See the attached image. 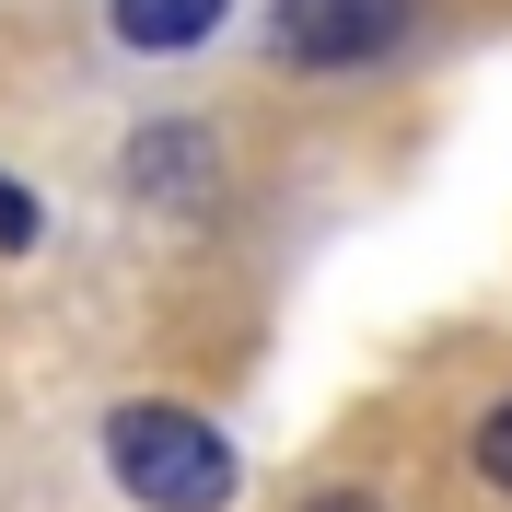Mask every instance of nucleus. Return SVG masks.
Wrapping results in <instances>:
<instances>
[{
  "label": "nucleus",
  "mask_w": 512,
  "mask_h": 512,
  "mask_svg": "<svg viewBox=\"0 0 512 512\" xmlns=\"http://www.w3.org/2000/svg\"><path fill=\"white\" fill-rule=\"evenodd\" d=\"M105 466H117L128 501H152V512H222L233 489H245L233 443L198 408H117L105 419Z\"/></svg>",
  "instance_id": "obj_1"
},
{
  "label": "nucleus",
  "mask_w": 512,
  "mask_h": 512,
  "mask_svg": "<svg viewBox=\"0 0 512 512\" xmlns=\"http://www.w3.org/2000/svg\"><path fill=\"white\" fill-rule=\"evenodd\" d=\"M384 35H396V0H280L268 59L280 70H361V59H384Z\"/></svg>",
  "instance_id": "obj_2"
},
{
  "label": "nucleus",
  "mask_w": 512,
  "mask_h": 512,
  "mask_svg": "<svg viewBox=\"0 0 512 512\" xmlns=\"http://www.w3.org/2000/svg\"><path fill=\"white\" fill-rule=\"evenodd\" d=\"M105 24H117V47H198V35L222 24V0H105Z\"/></svg>",
  "instance_id": "obj_3"
},
{
  "label": "nucleus",
  "mask_w": 512,
  "mask_h": 512,
  "mask_svg": "<svg viewBox=\"0 0 512 512\" xmlns=\"http://www.w3.org/2000/svg\"><path fill=\"white\" fill-rule=\"evenodd\" d=\"M140 187L152 198H187V187H210V128H140Z\"/></svg>",
  "instance_id": "obj_4"
},
{
  "label": "nucleus",
  "mask_w": 512,
  "mask_h": 512,
  "mask_svg": "<svg viewBox=\"0 0 512 512\" xmlns=\"http://www.w3.org/2000/svg\"><path fill=\"white\" fill-rule=\"evenodd\" d=\"M478 478H489V489H512V396L478 419Z\"/></svg>",
  "instance_id": "obj_5"
},
{
  "label": "nucleus",
  "mask_w": 512,
  "mask_h": 512,
  "mask_svg": "<svg viewBox=\"0 0 512 512\" xmlns=\"http://www.w3.org/2000/svg\"><path fill=\"white\" fill-rule=\"evenodd\" d=\"M0 245H35V198L12 187V175H0Z\"/></svg>",
  "instance_id": "obj_6"
},
{
  "label": "nucleus",
  "mask_w": 512,
  "mask_h": 512,
  "mask_svg": "<svg viewBox=\"0 0 512 512\" xmlns=\"http://www.w3.org/2000/svg\"><path fill=\"white\" fill-rule=\"evenodd\" d=\"M326 512H373V501H326Z\"/></svg>",
  "instance_id": "obj_7"
}]
</instances>
